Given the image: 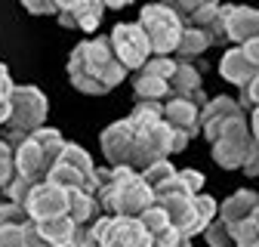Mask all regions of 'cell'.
I'll use <instances>...</instances> for the list:
<instances>
[{
	"instance_id": "obj_4",
	"label": "cell",
	"mask_w": 259,
	"mask_h": 247,
	"mask_svg": "<svg viewBox=\"0 0 259 247\" xmlns=\"http://www.w3.org/2000/svg\"><path fill=\"white\" fill-rule=\"evenodd\" d=\"M47 96H44V90L37 87H31V84H22L13 90V96H10V117L4 124V130H0V139L10 142L13 148L22 145L28 136H34L40 127H47Z\"/></svg>"
},
{
	"instance_id": "obj_28",
	"label": "cell",
	"mask_w": 259,
	"mask_h": 247,
	"mask_svg": "<svg viewBox=\"0 0 259 247\" xmlns=\"http://www.w3.org/2000/svg\"><path fill=\"white\" fill-rule=\"evenodd\" d=\"M238 105L244 108V114H247V111L253 114V111L259 108V77H253L247 87H241V99H238Z\"/></svg>"
},
{
	"instance_id": "obj_3",
	"label": "cell",
	"mask_w": 259,
	"mask_h": 247,
	"mask_svg": "<svg viewBox=\"0 0 259 247\" xmlns=\"http://www.w3.org/2000/svg\"><path fill=\"white\" fill-rule=\"evenodd\" d=\"M62 151H65L62 133L53 127H40L34 136H28L22 145H16V182L28 185V189L47 182Z\"/></svg>"
},
{
	"instance_id": "obj_35",
	"label": "cell",
	"mask_w": 259,
	"mask_h": 247,
	"mask_svg": "<svg viewBox=\"0 0 259 247\" xmlns=\"http://www.w3.org/2000/svg\"><path fill=\"white\" fill-rule=\"evenodd\" d=\"M0 68H4V62H0Z\"/></svg>"
},
{
	"instance_id": "obj_5",
	"label": "cell",
	"mask_w": 259,
	"mask_h": 247,
	"mask_svg": "<svg viewBox=\"0 0 259 247\" xmlns=\"http://www.w3.org/2000/svg\"><path fill=\"white\" fill-rule=\"evenodd\" d=\"M139 28L145 31V37H148L154 56H176L185 25L176 16L173 4H148V7H142Z\"/></svg>"
},
{
	"instance_id": "obj_11",
	"label": "cell",
	"mask_w": 259,
	"mask_h": 247,
	"mask_svg": "<svg viewBox=\"0 0 259 247\" xmlns=\"http://www.w3.org/2000/svg\"><path fill=\"white\" fill-rule=\"evenodd\" d=\"M99 145H102V154H105L108 167H130L133 170L136 130H133V124H130V117L114 120L111 127H105L102 136H99Z\"/></svg>"
},
{
	"instance_id": "obj_20",
	"label": "cell",
	"mask_w": 259,
	"mask_h": 247,
	"mask_svg": "<svg viewBox=\"0 0 259 247\" xmlns=\"http://www.w3.org/2000/svg\"><path fill=\"white\" fill-rule=\"evenodd\" d=\"M68 216H71V223L77 229H90L96 220L102 216V207H99V198L90 195V192H68Z\"/></svg>"
},
{
	"instance_id": "obj_6",
	"label": "cell",
	"mask_w": 259,
	"mask_h": 247,
	"mask_svg": "<svg viewBox=\"0 0 259 247\" xmlns=\"http://www.w3.org/2000/svg\"><path fill=\"white\" fill-rule=\"evenodd\" d=\"M47 182L59 185V189H65V192L80 189V192L96 195V164L87 154V148H80L77 142H65V151L53 164Z\"/></svg>"
},
{
	"instance_id": "obj_32",
	"label": "cell",
	"mask_w": 259,
	"mask_h": 247,
	"mask_svg": "<svg viewBox=\"0 0 259 247\" xmlns=\"http://www.w3.org/2000/svg\"><path fill=\"white\" fill-rule=\"evenodd\" d=\"M77 247H102V244L93 238V232H90V229H83V232H80V241H77Z\"/></svg>"
},
{
	"instance_id": "obj_30",
	"label": "cell",
	"mask_w": 259,
	"mask_h": 247,
	"mask_svg": "<svg viewBox=\"0 0 259 247\" xmlns=\"http://www.w3.org/2000/svg\"><path fill=\"white\" fill-rule=\"evenodd\" d=\"M25 10L34 16H59V4H25Z\"/></svg>"
},
{
	"instance_id": "obj_16",
	"label": "cell",
	"mask_w": 259,
	"mask_h": 247,
	"mask_svg": "<svg viewBox=\"0 0 259 247\" xmlns=\"http://www.w3.org/2000/svg\"><path fill=\"white\" fill-rule=\"evenodd\" d=\"M179 62V59H176ZM170 99H188L194 105H207L210 99L204 96V84H201V71L191 65V62H179L176 65V74L170 80Z\"/></svg>"
},
{
	"instance_id": "obj_29",
	"label": "cell",
	"mask_w": 259,
	"mask_h": 247,
	"mask_svg": "<svg viewBox=\"0 0 259 247\" xmlns=\"http://www.w3.org/2000/svg\"><path fill=\"white\" fill-rule=\"evenodd\" d=\"M151 247H191V241L182 238V235L170 226V229H164L160 235H151Z\"/></svg>"
},
{
	"instance_id": "obj_12",
	"label": "cell",
	"mask_w": 259,
	"mask_h": 247,
	"mask_svg": "<svg viewBox=\"0 0 259 247\" xmlns=\"http://www.w3.org/2000/svg\"><path fill=\"white\" fill-rule=\"evenodd\" d=\"M235 120H244V108L238 105V99H232V96H216L201 111V133L213 145L222 136V130L229 127V124H235Z\"/></svg>"
},
{
	"instance_id": "obj_33",
	"label": "cell",
	"mask_w": 259,
	"mask_h": 247,
	"mask_svg": "<svg viewBox=\"0 0 259 247\" xmlns=\"http://www.w3.org/2000/svg\"><path fill=\"white\" fill-rule=\"evenodd\" d=\"M250 133H253V139L259 142V108L250 114Z\"/></svg>"
},
{
	"instance_id": "obj_34",
	"label": "cell",
	"mask_w": 259,
	"mask_h": 247,
	"mask_svg": "<svg viewBox=\"0 0 259 247\" xmlns=\"http://www.w3.org/2000/svg\"><path fill=\"white\" fill-rule=\"evenodd\" d=\"M253 220H256V223H259V207H256V213H253Z\"/></svg>"
},
{
	"instance_id": "obj_18",
	"label": "cell",
	"mask_w": 259,
	"mask_h": 247,
	"mask_svg": "<svg viewBox=\"0 0 259 247\" xmlns=\"http://www.w3.org/2000/svg\"><path fill=\"white\" fill-rule=\"evenodd\" d=\"M34 232L37 238L44 241V247H77L80 241V232L71 216H59V220H47V223H34Z\"/></svg>"
},
{
	"instance_id": "obj_24",
	"label": "cell",
	"mask_w": 259,
	"mask_h": 247,
	"mask_svg": "<svg viewBox=\"0 0 259 247\" xmlns=\"http://www.w3.org/2000/svg\"><path fill=\"white\" fill-rule=\"evenodd\" d=\"M176 170H179V167H173L170 161H157V164H151V167L142 173V179H145L148 189L154 192V189H160L164 182H170V179L176 176Z\"/></svg>"
},
{
	"instance_id": "obj_25",
	"label": "cell",
	"mask_w": 259,
	"mask_h": 247,
	"mask_svg": "<svg viewBox=\"0 0 259 247\" xmlns=\"http://www.w3.org/2000/svg\"><path fill=\"white\" fill-rule=\"evenodd\" d=\"M139 223H142V229L148 232V235H160L164 229H170V216L164 213V207H148L142 216H139Z\"/></svg>"
},
{
	"instance_id": "obj_2",
	"label": "cell",
	"mask_w": 259,
	"mask_h": 247,
	"mask_svg": "<svg viewBox=\"0 0 259 247\" xmlns=\"http://www.w3.org/2000/svg\"><path fill=\"white\" fill-rule=\"evenodd\" d=\"M96 198L102 216H139L154 207V192L145 185L142 173L130 167H96Z\"/></svg>"
},
{
	"instance_id": "obj_1",
	"label": "cell",
	"mask_w": 259,
	"mask_h": 247,
	"mask_svg": "<svg viewBox=\"0 0 259 247\" xmlns=\"http://www.w3.org/2000/svg\"><path fill=\"white\" fill-rule=\"evenodd\" d=\"M68 77H71V87L87 93V96H105V93L123 84L126 68L117 62L108 37H93L71 50Z\"/></svg>"
},
{
	"instance_id": "obj_23",
	"label": "cell",
	"mask_w": 259,
	"mask_h": 247,
	"mask_svg": "<svg viewBox=\"0 0 259 247\" xmlns=\"http://www.w3.org/2000/svg\"><path fill=\"white\" fill-rule=\"evenodd\" d=\"M16 179V148L0 139V195H4Z\"/></svg>"
},
{
	"instance_id": "obj_22",
	"label": "cell",
	"mask_w": 259,
	"mask_h": 247,
	"mask_svg": "<svg viewBox=\"0 0 259 247\" xmlns=\"http://www.w3.org/2000/svg\"><path fill=\"white\" fill-rule=\"evenodd\" d=\"M210 47H213V44H210V37L204 34V31H198V28H185V31H182V40H179L176 56H179V62H191V59L204 56Z\"/></svg>"
},
{
	"instance_id": "obj_17",
	"label": "cell",
	"mask_w": 259,
	"mask_h": 247,
	"mask_svg": "<svg viewBox=\"0 0 259 247\" xmlns=\"http://www.w3.org/2000/svg\"><path fill=\"white\" fill-rule=\"evenodd\" d=\"M256 207H259V192L238 189L235 195H229V198L219 204V223H225V226L232 229V226H238L244 220H253Z\"/></svg>"
},
{
	"instance_id": "obj_31",
	"label": "cell",
	"mask_w": 259,
	"mask_h": 247,
	"mask_svg": "<svg viewBox=\"0 0 259 247\" xmlns=\"http://www.w3.org/2000/svg\"><path fill=\"white\" fill-rule=\"evenodd\" d=\"M244 173L247 176H259V142H253V151H250V158L244 164Z\"/></svg>"
},
{
	"instance_id": "obj_8",
	"label": "cell",
	"mask_w": 259,
	"mask_h": 247,
	"mask_svg": "<svg viewBox=\"0 0 259 247\" xmlns=\"http://www.w3.org/2000/svg\"><path fill=\"white\" fill-rule=\"evenodd\" d=\"M90 232L102 247H151V235L130 216H99Z\"/></svg>"
},
{
	"instance_id": "obj_9",
	"label": "cell",
	"mask_w": 259,
	"mask_h": 247,
	"mask_svg": "<svg viewBox=\"0 0 259 247\" xmlns=\"http://www.w3.org/2000/svg\"><path fill=\"white\" fill-rule=\"evenodd\" d=\"M253 133L247 120H235L222 130V136L213 142V161L222 170H244L250 151H253Z\"/></svg>"
},
{
	"instance_id": "obj_19",
	"label": "cell",
	"mask_w": 259,
	"mask_h": 247,
	"mask_svg": "<svg viewBox=\"0 0 259 247\" xmlns=\"http://www.w3.org/2000/svg\"><path fill=\"white\" fill-rule=\"evenodd\" d=\"M219 74L229 80V84H235V87H247L253 77H259V71L250 65V59L244 56L241 47L225 50V56H222V62H219Z\"/></svg>"
},
{
	"instance_id": "obj_13",
	"label": "cell",
	"mask_w": 259,
	"mask_h": 247,
	"mask_svg": "<svg viewBox=\"0 0 259 247\" xmlns=\"http://www.w3.org/2000/svg\"><path fill=\"white\" fill-rule=\"evenodd\" d=\"M102 13L105 4H96V0H65V4H59V25L77 31H96L102 22Z\"/></svg>"
},
{
	"instance_id": "obj_10",
	"label": "cell",
	"mask_w": 259,
	"mask_h": 247,
	"mask_svg": "<svg viewBox=\"0 0 259 247\" xmlns=\"http://www.w3.org/2000/svg\"><path fill=\"white\" fill-rule=\"evenodd\" d=\"M22 210L28 213L31 223H47V220H59V216H68V192L59 189L53 182H40L28 192Z\"/></svg>"
},
{
	"instance_id": "obj_27",
	"label": "cell",
	"mask_w": 259,
	"mask_h": 247,
	"mask_svg": "<svg viewBox=\"0 0 259 247\" xmlns=\"http://www.w3.org/2000/svg\"><path fill=\"white\" fill-rule=\"evenodd\" d=\"M204 238H207V244H210V247H235V238H232L229 226H225V223H219V220L207 226Z\"/></svg>"
},
{
	"instance_id": "obj_26",
	"label": "cell",
	"mask_w": 259,
	"mask_h": 247,
	"mask_svg": "<svg viewBox=\"0 0 259 247\" xmlns=\"http://www.w3.org/2000/svg\"><path fill=\"white\" fill-rule=\"evenodd\" d=\"M229 232H232V238H235V247H253V244L259 241V223H256V220H244V223L232 226Z\"/></svg>"
},
{
	"instance_id": "obj_7",
	"label": "cell",
	"mask_w": 259,
	"mask_h": 247,
	"mask_svg": "<svg viewBox=\"0 0 259 247\" xmlns=\"http://www.w3.org/2000/svg\"><path fill=\"white\" fill-rule=\"evenodd\" d=\"M108 40H111V50H114L117 62L126 71H142L148 65V59L154 56L151 44L145 37V31L139 28V22H120V25H114Z\"/></svg>"
},
{
	"instance_id": "obj_21",
	"label": "cell",
	"mask_w": 259,
	"mask_h": 247,
	"mask_svg": "<svg viewBox=\"0 0 259 247\" xmlns=\"http://www.w3.org/2000/svg\"><path fill=\"white\" fill-rule=\"evenodd\" d=\"M133 96H136V102H160L164 105L170 99V80L136 71L133 74Z\"/></svg>"
},
{
	"instance_id": "obj_14",
	"label": "cell",
	"mask_w": 259,
	"mask_h": 247,
	"mask_svg": "<svg viewBox=\"0 0 259 247\" xmlns=\"http://www.w3.org/2000/svg\"><path fill=\"white\" fill-rule=\"evenodd\" d=\"M225 37L244 47L259 40V10L253 7H225Z\"/></svg>"
},
{
	"instance_id": "obj_15",
	"label": "cell",
	"mask_w": 259,
	"mask_h": 247,
	"mask_svg": "<svg viewBox=\"0 0 259 247\" xmlns=\"http://www.w3.org/2000/svg\"><path fill=\"white\" fill-rule=\"evenodd\" d=\"M201 105H194L188 99H167L164 102V120L170 124V130L182 133L185 139H194L201 133Z\"/></svg>"
}]
</instances>
